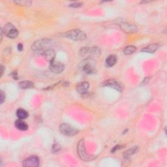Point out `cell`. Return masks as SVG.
<instances>
[{
    "label": "cell",
    "instance_id": "cell-1",
    "mask_svg": "<svg viewBox=\"0 0 167 167\" xmlns=\"http://www.w3.org/2000/svg\"><path fill=\"white\" fill-rule=\"evenodd\" d=\"M53 43L52 40L49 39H41L35 41L31 46V49L35 52H42V54L48 49H50Z\"/></svg>",
    "mask_w": 167,
    "mask_h": 167
},
{
    "label": "cell",
    "instance_id": "cell-9",
    "mask_svg": "<svg viewBox=\"0 0 167 167\" xmlns=\"http://www.w3.org/2000/svg\"><path fill=\"white\" fill-rule=\"evenodd\" d=\"M104 85L108 87H110L114 89H116L118 92H122L124 90L123 84L114 80H108L104 82Z\"/></svg>",
    "mask_w": 167,
    "mask_h": 167
},
{
    "label": "cell",
    "instance_id": "cell-7",
    "mask_svg": "<svg viewBox=\"0 0 167 167\" xmlns=\"http://www.w3.org/2000/svg\"><path fill=\"white\" fill-rule=\"evenodd\" d=\"M60 132L65 136L72 137L78 133V130L67 124H62L60 127Z\"/></svg>",
    "mask_w": 167,
    "mask_h": 167
},
{
    "label": "cell",
    "instance_id": "cell-16",
    "mask_svg": "<svg viewBox=\"0 0 167 167\" xmlns=\"http://www.w3.org/2000/svg\"><path fill=\"white\" fill-rule=\"evenodd\" d=\"M117 62V57L115 55H110L108 56L106 60V65L108 67L114 66Z\"/></svg>",
    "mask_w": 167,
    "mask_h": 167
},
{
    "label": "cell",
    "instance_id": "cell-24",
    "mask_svg": "<svg viewBox=\"0 0 167 167\" xmlns=\"http://www.w3.org/2000/svg\"><path fill=\"white\" fill-rule=\"evenodd\" d=\"M81 6H82V4L80 3H74L70 5V7H80Z\"/></svg>",
    "mask_w": 167,
    "mask_h": 167
},
{
    "label": "cell",
    "instance_id": "cell-10",
    "mask_svg": "<svg viewBox=\"0 0 167 167\" xmlns=\"http://www.w3.org/2000/svg\"><path fill=\"white\" fill-rule=\"evenodd\" d=\"M65 68L64 65L61 64V62H58L56 61H52L50 64V69L54 73L59 74L61 73L62 71H64Z\"/></svg>",
    "mask_w": 167,
    "mask_h": 167
},
{
    "label": "cell",
    "instance_id": "cell-23",
    "mask_svg": "<svg viewBox=\"0 0 167 167\" xmlns=\"http://www.w3.org/2000/svg\"><path fill=\"white\" fill-rule=\"evenodd\" d=\"M0 97H1V99H0V100H1V104H2L5 99V93H4L3 91H1V92H0Z\"/></svg>",
    "mask_w": 167,
    "mask_h": 167
},
{
    "label": "cell",
    "instance_id": "cell-15",
    "mask_svg": "<svg viewBox=\"0 0 167 167\" xmlns=\"http://www.w3.org/2000/svg\"><path fill=\"white\" fill-rule=\"evenodd\" d=\"M158 44H151L148 45L146 47L142 49V52H148V53H153L155 52L158 49Z\"/></svg>",
    "mask_w": 167,
    "mask_h": 167
},
{
    "label": "cell",
    "instance_id": "cell-26",
    "mask_svg": "<svg viewBox=\"0 0 167 167\" xmlns=\"http://www.w3.org/2000/svg\"><path fill=\"white\" fill-rule=\"evenodd\" d=\"M1 69H2V72H1V76H3V70H4V67L3 65L1 66Z\"/></svg>",
    "mask_w": 167,
    "mask_h": 167
},
{
    "label": "cell",
    "instance_id": "cell-22",
    "mask_svg": "<svg viewBox=\"0 0 167 167\" xmlns=\"http://www.w3.org/2000/svg\"><path fill=\"white\" fill-rule=\"evenodd\" d=\"M60 150H61V147L59 144H54L52 146V151L53 152L57 153L60 151Z\"/></svg>",
    "mask_w": 167,
    "mask_h": 167
},
{
    "label": "cell",
    "instance_id": "cell-18",
    "mask_svg": "<svg viewBox=\"0 0 167 167\" xmlns=\"http://www.w3.org/2000/svg\"><path fill=\"white\" fill-rule=\"evenodd\" d=\"M20 86L22 89H31L34 87V84L32 82H30L28 80L22 81L20 83Z\"/></svg>",
    "mask_w": 167,
    "mask_h": 167
},
{
    "label": "cell",
    "instance_id": "cell-21",
    "mask_svg": "<svg viewBox=\"0 0 167 167\" xmlns=\"http://www.w3.org/2000/svg\"><path fill=\"white\" fill-rule=\"evenodd\" d=\"M15 3L19 5H30L32 3V2L31 1H28V0H27V1H23V0L20 1V0H19V1H15Z\"/></svg>",
    "mask_w": 167,
    "mask_h": 167
},
{
    "label": "cell",
    "instance_id": "cell-14",
    "mask_svg": "<svg viewBox=\"0 0 167 167\" xmlns=\"http://www.w3.org/2000/svg\"><path fill=\"white\" fill-rule=\"evenodd\" d=\"M15 127L20 130H23V131H25V130H27L28 129V125L27 124L25 121H24L22 120H18L15 121Z\"/></svg>",
    "mask_w": 167,
    "mask_h": 167
},
{
    "label": "cell",
    "instance_id": "cell-4",
    "mask_svg": "<svg viewBox=\"0 0 167 167\" xmlns=\"http://www.w3.org/2000/svg\"><path fill=\"white\" fill-rule=\"evenodd\" d=\"M101 54V50L97 47H93L92 48L84 47L80 50V55L86 58L91 57L92 56H97Z\"/></svg>",
    "mask_w": 167,
    "mask_h": 167
},
{
    "label": "cell",
    "instance_id": "cell-17",
    "mask_svg": "<svg viewBox=\"0 0 167 167\" xmlns=\"http://www.w3.org/2000/svg\"><path fill=\"white\" fill-rule=\"evenodd\" d=\"M28 112L22 108H19L16 111V116L20 120H24L28 117Z\"/></svg>",
    "mask_w": 167,
    "mask_h": 167
},
{
    "label": "cell",
    "instance_id": "cell-20",
    "mask_svg": "<svg viewBox=\"0 0 167 167\" xmlns=\"http://www.w3.org/2000/svg\"><path fill=\"white\" fill-rule=\"evenodd\" d=\"M137 151H138V148L137 146H134V147L132 148L131 149H130V150H127V151H126L125 153V155H128V156L134 154V153H136Z\"/></svg>",
    "mask_w": 167,
    "mask_h": 167
},
{
    "label": "cell",
    "instance_id": "cell-19",
    "mask_svg": "<svg viewBox=\"0 0 167 167\" xmlns=\"http://www.w3.org/2000/svg\"><path fill=\"white\" fill-rule=\"evenodd\" d=\"M135 51H136V47L134 46H128L124 49V52L125 55H130V54H132Z\"/></svg>",
    "mask_w": 167,
    "mask_h": 167
},
{
    "label": "cell",
    "instance_id": "cell-11",
    "mask_svg": "<svg viewBox=\"0 0 167 167\" xmlns=\"http://www.w3.org/2000/svg\"><path fill=\"white\" fill-rule=\"evenodd\" d=\"M120 27L121 28V29H122L125 31V32H127V33L137 32L138 30L136 26H134L133 24H127V23L121 24Z\"/></svg>",
    "mask_w": 167,
    "mask_h": 167
},
{
    "label": "cell",
    "instance_id": "cell-13",
    "mask_svg": "<svg viewBox=\"0 0 167 167\" xmlns=\"http://www.w3.org/2000/svg\"><path fill=\"white\" fill-rule=\"evenodd\" d=\"M42 54L48 61L50 62L54 60V57H55V56H56L55 52H54V50L51 48L47 50L44 52Z\"/></svg>",
    "mask_w": 167,
    "mask_h": 167
},
{
    "label": "cell",
    "instance_id": "cell-3",
    "mask_svg": "<svg viewBox=\"0 0 167 167\" xmlns=\"http://www.w3.org/2000/svg\"><path fill=\"white\" fill-rule=\"evenodd\" d=\"M64 35L67 38H69L73 40H76V41L84 40L86 38V35H85V33H84L82 31L77 29L67 31L64 34Z\"/></svg>",
    "mask_w": 167,
    "mask_h": 167
},
{
    "label": "cell",
    "instance_id": "cell-25",
    "mask_svg": "<svg viewBox=\"0 0 167 167\" xmlns=\"http://www.w3.org/2000/svg\"><path fill=\"white\" fill-rule=\"evenodd\" d=\"M18 49H19V50L20 51H22V49H23V45H22V44H19V46H18Z\"/></svg>",
    "mask_w": 167,
    "mask_h": 167
},
{
    "label": "cell",
    "instance_id": "cell-12",
    "mask_svg": "<svg viewBox=\"0 0 167 167\" xmlns=\"http://www.w3.org/2000/svg\"><path fill=\"white\" fill-rule=\"evenodd\" d=\"M89 88V84L87 82H82L76 85V90L80 94H85Z\"/></svg>",
    "mask_w": 167,
    "mask_h": 167
},
{
    "label": "cell",
    "instance_id": "cell-6",
    "mask_svg": "<svg viewBox=\"0 0 167 167\" xmlns=\"http://www.w3.org/2000/svg\"><path fill=\"white\" fill-rule=\"evenodd\" d=\"M3 32L7 37L11 39H15L19 35V31L11 23H8L4 26Z\"/></svg>",
    "mask_w": 167,
    "mask_h": 167
},
{
    "label": "cell",
    "instance_id": "cell-8",
    "mask_svg": "<svg viewBox=\"0 0 167 167\" xmlns=\"http://www.w3.org/2000/svg\"><path fill=\"white\" fill-rule=\"evenodd\" d=\"M39 165V159L37 156H31L22 162V166L26 167H37Z\"/></svg>",
    "mask_w": 167,
    "mask_h": 167
},
{
    "label": "cell",
    "instance_id": "cell-2",
    "mask_svg": "<svg viewBox=\"0 0 167 167\" xmlns=\"http://www.w3.org/2000/svg\"><path fill=\"white\" fill-rule=\"evenodd\" d=\"M79 67L86 74H93L96 72V62L92 57H88L80 63Z\"/></svg>",
    "mask_w": 167,
    "mask_h": 167
},
{
    "label": "cell",
    "instance_id": "cell-5",
    "mask_svg": "<svg viewBox=\"0 0 167 167\" xmlns=\"http://www.w3.org/2000/svg\"><path fill=\"white\" fill-rule=\"evenodd\" d=\"M77 151H78V155L79 157L82 161H89L93 159V157L89 155L86 152V151H85L84 140H81V141L78 142V147H77Z\"/></svg>",
    "mask_w": 167,
    "mask_h": 167
}]
</instances>
